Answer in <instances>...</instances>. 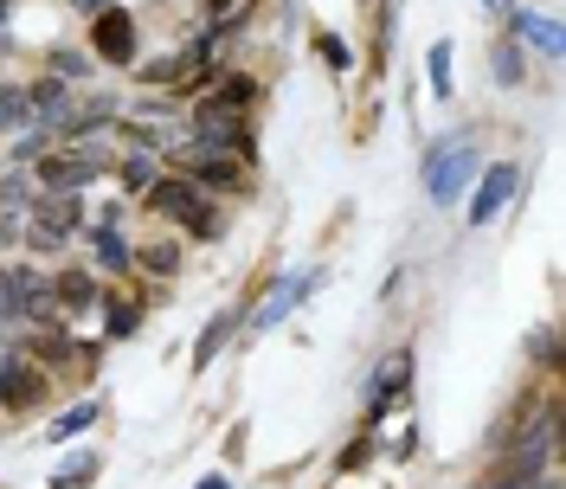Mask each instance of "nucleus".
Listing matches in <instances>:
<instances>
[{
    "label": "nucleus",
    "instance_id": "32",
    "mask_svg": "<svg viewBox=\"0 0 566 489\" xmlns=\"http://www.w3.org/2000/svg\"><path fill=\"white\" fill-rule=\"evenodd\" d=\"M316 52H322V59H328L335 71H348V65H354V59H348V45H342L335 33H316Z\"/></svg>",
    "mask_w": 566,
    "mask_h": 489
},
{
    "label": "nucleus",
    "instance_id": "31",
    "mask_svg": "<svg viewBox=\"0 0 566 489\" xmlns=\"http://www.w3.org/2000/svg\"><path fill=\"white\" fill-rule=\"evenodd\" d=\"M392 27H399V7H380V39H374V65H387V52H392Z\"/></svg>",
    "mask_w": 566,
    "mask_h": 489
},
{
    "label": "nucleus",
    "instance_id": "4",
    "mask_svg": "<svg viewBox=\"0 0 566 489\" xmlns=\"http://www.w3.org/2000/svg\"><path fill=\"white\" fill-rule=\"evenodd\" d=\"M52 399V374L39 367V361H27V354L13 348L7 361H0V406L20 419V413H39Z\"/></svg>",
    "mask_w": 566,
    "mask_h": 489
},
{
    "label": "nucleus",
    "instance_id": "10",
    "mask_svg": "<svg viewBox=\"0 0 566 489\" xmlns=\"http://www.w3.org/2000/svg\"><path fill=\"white\" fill-rule=\"evenodd\" d=\"M71 91L65 77H39V84H27V110H33V129H45V136L59 142V129L71 123Z\"/></svg>",
    "mask_w": 566,
    "mask_h": 489
},
{
    "label": "nucleus",
    "instance_id": "22",
    "mask_svg": "<svg viewBox=\"0 0 566 489\" xmlns=\"http://www.w3.org/2000/svg\"><path fill=\"white\" fill-rule=\"evenodd\" d=\"M219 110H239L245 116L251 104H258V77H245V71H232V77H219V97H212Z\"/></svg>",
    "mask_w": 566,
    "mask_h": 489
},
{
    "label": "nucleus",
    "instance_id": "20",
    "mask_svg": "<svg viewBox=\"0 0 566 489\" xmlns=\"http://www.w3.org/2000/svg\"><path fill=\"white\" fill-rule=\"evenodd\" d=\"M97 470H104V457L97 451H71L65 464H52V489H84Z\"/></svg>",
    "mask_w": 566,
    "mask_h": 489
},
{
    "label": "nucleus",
    "instance_id": "11",
    "mask_svg": "<svg viewBox=\"0 0 566 489\" xmlns=\"http://www.w3.org/2000/svg\"><path fill=\"white\" fill-rule=\"evenodd\" d=\"M509 39H515L522 52H541V59H560V45H566L560 20H554V13H534V7H515V13H509Z\"/></svg>",
    "mask_w": 566,
    "mask_h": 489
},
{
    "label": "nucleus",
    "instance_id": "19",
    "mask_svg": "<svg viewBox=\"0 0 566 489\" xmlns=\"http://www.w3.org/2000/svg\"><path fill=\"white\" fill-rule=\"evenodd\" d=\"M97 413H104L97 399H77V406H65L59 419L45 425V438H52V445H65V438H77V431H91V425H97Z\"/></svg>",
    "mask_w": 566,
    "mask_h": 489
},
{
    "label": "nucleus",
    "instance_id": "16",
    "mask_svg": "<svg viewBox=\"0 0 566 489\" xmlns=\"http://www.w3.org/2000/svg\"><path fill=\"white\" fill-rule=\"evenodd\" d=\"M91 264L104 271V278H123L129 264H136V251L123 239V226H91Z\"/></svg>",
    "mask_w": 566,
    "mask_h": 489
},
{
    "label": "nucleus",
    "instance_id": "36",
    "mask_svg": "<svg viewBox=\"0 0 566 489\" xmlns=\"http://www.w3.org/2000/svg\"><path fill=\"white\" fill-rule=\"evenodd\" d=\"M193 489H232V477H219V470H207V477H200Z\"/></svg>",
    "mask_w": 566,
    "mask_h": 489
},
{
    "label": "nucleus",
    "instance_id": "29",
    "mask_svg": "<svg viewBox=\"0 0 566 489\" xmlns=\"http://www.w3.org/2000/svg\"><path fill=\"white\" fill-rule=\"evenodd\" d=\"M116 175H123V187H129V194H148V187H155V162H148V155H129Z\"/></svg>",
    "mask_w": 566,
    "mask_h": 489
},
{
    "label": "nucleus",
    "instance_id": "9",
    "mask_svg": "<svg viewBox=\"0 0 566 489\" xmlns=\"http://www.w3.org/2000/svg\"><path fill=\"white\" fill-rule=\"evenodd\" d=\"M515 187H522V168L515 162H490L483 180H476V200H470V226H490L495 212L515 200Z\"/></svg>",
    "mask_w": 566,
    "mask_h": 489
},
{
    "label": "nucleus",
    "instance_id": "15",
    "mask_svg": "<svg viewBox=\"0 0 566 489\" xmlns=\"http://www.w3.org/2000/svg\"><path fill=\"white\" fill-rule=\"evenodd\" d=\"M97 310H104V335L109 342H129V335L142 329V315H148V303H142V296H123V290H104Z\"/></svg>",
    "mask_w": 566,
    "mask_h": 489
},
{
    "label": "nucleus",
    "instance_id": "7",
    "mask_svg": "<svg viewBox=\"0 0 566 489\" xmlns=\"http://www.w3.org/2000/svg\"><path fill=\"white\" fill-rule=\"evenodd\" d=\"M406 381H412V348H392L387 361L374 367V381H367V431L387 419L399 399H406Z\"/></svg>",
    "mask_w": 566,
    "mask_h": 489
},
{
    "label": "nucleus",
    "instance_id": "25",
    "mask_svg": "<svg viewBox=\"0 0 566 489\" xmlns=\"http://www.w3.org/2000/svg\"><path fill=\"white\" fill-rule=\"evenodd\" d=\"M27 207H33V180L20 175V168H7L0 175V212H20L27 219Z\"/></svg>",
    "mask_w": 566,
    "mask_h": 489
},
{
    "label": "nucleus",
    "instance_id": "3",
    "mask_svg": "<svg viewBox=\"0 0 566 489\" xmlns=\"http://www.w3.org/2000/svg\"><path fill=\"white\" fill-rule=\"evenodd\" d=\"M109 175V148H97V142H84V148H45L33 162V180L39 194H84L91 180Z\"/></svg>",
    "mask_w": 566,
    "mask_h": 489
},
{
    "label": "nucleus",
    "instance_id": "37",
    "mask_svg": "<svg viewBox=\"0 0 566 489\" xmlns=\"http://www.w3.org/2000/svg\"><path fill=\"white\" fill-rule=\"evenodd\" d=\"M483 7H490V13H509V0H483Z\"/></svg>",
    "mask_w": 566,
    "mask_h": 489
},
{
    "label": "nucleus",
    "instance_id": "24",
    "mask_svg": "<svg viewBox=\"0 0 566 489\" xmlns=\"http://www.w3.org/2000/svg\"><path fill=\"white\" fill-rule=\"evenodd\" d=\"M45 65H52V77H65V84H77L84 71L97 65V59H91V52H77V45H52V52H45Z\"/></svg>",
    "mask_w": 566,
    "mask_h": 489
},
{
    "label": "nucleus",
    "instance_id": "21",
    "mask_svg": "<svg viewBox=\"0 0 566 489\" xmlns=\"http://www.w3.org/2000/svg\"><path fill=\"white\" fill-rule=\"evenodd\" d=\"M451 39H438L431 52H424V71H431V97H458V77H451Z\"/></svg>",
    "mask_w": 566,
    "mask_h": 489
},
{
    "label": "nucleus",
    "instance_id": "38",
    "mask_svg": "<svg viewBox=\"0 0 566 489\" xmlns=\"http://www.w3.org/2000/svg\"><path fill=\"white\" fill-rule=\"evenodd\" d=\"M7 354H13V342H0V361H7Z\"/></svg>",
    "mask_w": 566,
    "mask_h": 489
},
{
    "label": "nucleus",
    "instance_id": "28",
    "mask_svg": "<svg viewBox=\"0 0 566 489\" xmlns=\"http://www.w3.org/2000/svg\"><path fill=\"white\" fill-rule=\"evenodd\" d=\"M528 361L560 367V329H528Z\"/></svg>",
    "mask_w": 566,
    "mask_h": 489
},
{
    "label": "nucleus",
    "instance_id": "8",
    "mask_svg": "<svg viewBox=\"0 0 566 489\" xmlns=\"http://www.w3.org/2000/svg\"><path fill=\"white\" fill-rule=\"evenodd\" d=\"M316 290H322V271H296V278H283L277 290H271V303H258V315H251V335H264V329L290 322V315L303 310Z\"/></svg>",
    "mask_w": 566,
    "mask_h": 489
},
{
    "label": "nucleus",
    "instance_id": "1",
    "mask_svg": "<svg viewBox=\"0 0 566 489\" xmlns=\"http://www.w3.org/2000/svg\"><path fill=\"white\" fill-rule=\"evenodd\" d=\"M476 168H483V155H476V136H470V129H451V136L431 142V148H424V162H419L431 207H458V194L470 187Z\"/></svg>",
    "mask_w": 566,
    "mask_h": 489
},
{
    "label": "nucleus",
    "instance_id": "18",
    "mask_svg": "<svg viewBox=\"0 0 566 489\" xmlns=\"http://www.w3.org/2000/svg\"><path fill=\"white\" fill-rule=\"evenodd\" d=\"M239 315L245 310H226V315H212L207 329H200V342H193V367H212V354L232 342V329H239Z\"/></svg>",
    "mask_w": 566,
    "mask_h": 489
},
{
    "label": "nucleus",
    "instance_id": "12",
    "mask_svg": "<svg viewBox=\"0 0 566 489\" xmlns=\"http://www.w3.org/2000/svg\"><path fill=\"white\" fill-rule=\"evenodd\" d=\"M97 296H104V283H97V271H84V264H59V278H52V303H59L65 315L97 310Z\"/></svg>",
    "mask_w": 566,
    "mask_h": 489
},
{
    "label": "nucleus",
    "instance_id": "17",
    "mask_svg": "<svg viewBox=\"0 0 566 489\" xmlns=\"http://www.w3.org/2000/svg\"><path fill=\"white\" fill-rule=\"evenodd\" d=\"M490 77L502 84V91H522V84H528V52H522L515 39H495L490 45Z\"/></svg>",
    "mask_w": 566,
    "mask_h": 489
},
{
    "label": "nucleus",
    "instance_id": "2",
    "mask_svg": "<svg viewBox=\"0 0 566 489\" xmlns=\"http://www.w3.org/2000/svg\"><path fill=\"white\" fill-rule=\"evenodd\" d=\"M142 207L155 219H168V226H180V232H193V239H219V212H212V200L187 175H155V187L142 194Z\"/></svg>",
    "mask_w": 566,
    "mask_h": 489
},
{
    "label": "nucleus",
    "instance_id": "34",
    "mask_svg": "<svg viewBox=\"0 0 566 489\" xmlns=\"http://www.w3.org/2000/svg\"><path fill=\"white\" fill-rule=\"evenodd\" d=\"M200 7H207V20H245L251 0H200Z\"/></svg>",
    "mask_w": 566,
    "mask_h": 489
},
{
    "label": "nucleus",
    "instance_id": "35",
    "mask_svg": "<svg viewBox=\"0 0 566 489\" xmlns=\"http://www.w3.org/2000/svg\"><path fill=\"white\" fill-rule=\"evenodd\" d=\"M71 7H77V13H84V20H97V13H104V7H116V0H71Z\"/></svg>",
    "mask_w": 566,
    "mask_h": 489
},
{
    "label": "nucleus",
    "instance_id": "33",
    "mask_svg": "<svg viewBox=\"0 0 566 489\" xmlns=\"http://www.w3.org/2000/svg\"><path fill=\"white\" fill-rule=\"evenodd\" d=\"M360 464H374V431H360L348 451H342V470H360Z\"/></svg>",
    "mask_w": 566,
    "mask_h": 489
},
{
    "label": "nucleus",
    "instance_id": "13",
    "mask_svg": "<svg viewBox=\"0 0 566 489\" xmlns=\"http://www.w3.org/2000/svg\"><path fill=\"white\" fill-rule=\"evenodd\" d=\"M27 219H39V226H52V232H77L84 226V194H33V207H27Z\"/></svg>",
    "mask_w": 566,
    "mask_h": 489
},
{
    "label": "nucleus",
    "instance_id": "6",
    "mask_svg": "<svg viewBox=\"0 0 566 489\" xmlns=\"http://www.w3.org/2000/svg\"><path fill=\"white\" fill-rule=\"evenodd\" d=\"M180 162H187V180L200 187V194H212V187H239L245 180V162L239 155H226V148H207V142H175Z\"/></svg>",
    "mask_w": 566,
    "mask_h": 489
},
{
    "label": "nucleus",
    "instance_id": "5",
    "mask_svg": "<svg viewBox=\"0 0 566 489\" xmlns=\"http://www.w3.org/2000/svg\"><path fill=\"white\" fill-rule=\"evenodd\" d=\"M91 59L97 65H142V45H136V13L129 7H104L91 20Z\"/></svg>",
    "mask_w": 566,
    "mask_h": 489
},
{
    "label": "nucleus",
    "instance_id": "26",
    "mask_svg": "<svg viewBox=\"0 0 566 489\" xmlns=\"http://www.w3.org/2000/svg\"><path fill=\"white\" fill-rule=\"evenodd\" d=\"M136 71H142V84H187V77H193L187 52H175V59H148V65H136Z\"/></svg>",
    "mask_w": 566,
    "mask_h": 489
},
{
    "label": "nucleus",
    "instance_id": "14",
    "mask_svg": "<svg viewBox=\"0 0 566 489\" xmlns=\"http://www.w3.org/2000/svg\"><path fill=\"white\" fill-rule=\"evenodd\" d=\"M84 342H71L65 329H39V335H27V342H20V354H27V361H39V367H45V374H52V367H71V361H84Z\"/></svg>",
    "mask_w": 566,
    "mask_h": 489
},
{
    "label": "nucleus",
    "instance_id": "30",
    "mask_svg": "<svg viewBox=\"0 0 566 489\" xmlns=\"http://www.w3.org/2000/svg\"><path fill=\"white\" fill-rule=\"evenodd\" d=\"M45 148H52V136H45V129H33V123H27V129H20V142H13V162H39Z\"/></svg>",
    "mask_w": 566,
    "mask_h": 489
},
{
    "label": "nucleus",
    "instance_id": "23",
    "mask_svg": "<svg viewBox=\"0 0 566 489\" xmlns=\"http://www.w3.org/2000/svg\"><path fill=\"white\" fill-rule=\"evenodd\" d=\"M20 245H27L33 258H59L71 239H65V232H52V226H39V219H20Z\"/></svg>",
    "mask_w": 566,
    "mask_h": 489
},
{
    "label": "nucleus",
    "instance_id": "27",
    "mask_svg": "<svg viewBox=\"0 0 566 489\" xmlns=\"http://www.w3.org/2000/svg\"><path fill=\"white\" fill-rule=\"evenodd\" d=\"M136 264H142V271H155V278H175V271H180V245H142Z\"/></svg>",
    "mask_w": 566,
    "mask_h": 489
}]
</instances>
